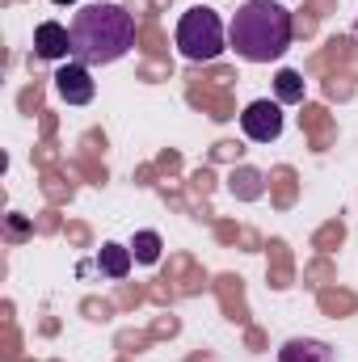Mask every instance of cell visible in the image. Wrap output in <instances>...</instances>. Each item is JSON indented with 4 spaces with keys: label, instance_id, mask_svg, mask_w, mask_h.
I'll use <instances>...</instances> for the list:
<instances>
[{
    "label": "cell",
    "instance_id": "cell-1",
    "mask_svg": "<svg viewBox=\"0 0 358 362\" xmlns=\"http://www.w3.org/2000/svg\"><path fill=\"white\" fill-rule=\"evenodd\" d=\"M72 59L85 68H101V64H118L131 47H135V17L122 4H85L72 17Z\"/></svg>",
    "mask_w": 358,
    "mask_h": 362
},
{
    "label": "cell",
    "instance_id": "cell-2",
    "mask_svg": "<svg viewBox=\"0 0 358 362\" xmlns=\"http://www.w3.org/2000/svg\"><path fill=\"white\" fill-rule=\"evenodd\" d=\"M291 38H295V21H291V8H282L278 0H245L228 25V47L245 64L282 59Z\"/></svg>",
    "mask_w": 358,
    "mask_h": 362
},
{
    "label": "cell",
    "instance_id": "cell-3",
    "mask_svg": "<svg viewBox=\"0 0 358 362\" xmlns=\"http://www.w3.org/2000/svg\"><path fill=\"white\" fill-rule=\"evenodd\" d=\"M224 47H228V30H224V21H219V13H215V8L194 4L190 13H181V21H178V51L190 59V64H211V59H219V55H224Z\"/></svg>",
    "mask_w": 358,
    "mask_h": 362
},
{
    "label": "cell",
    "instance_id": "cell-4",
    "mask_svg": "<svg viewBox=\"0 0 358 362\" xmlns=\"http://www.w3.org/2000/svg\"><path fill=\"white\" fill-rule=\"evenodd\" d=\"M241 131H245L253 144H274V139L282 135V105L270 101V97L249 101L245 114H241Z\"/></svg>",
    "mask_w": 358,
    "mask_h": 362
},
{
    "label": "cell",
    "instance_id": "cell-5",
    "mask_svg": "<svg viewBox=\"0 0 358 362\" xmlns=\"http://www.w3.org/2000/svg\"><path fill=\"white\" fill-rule=\"evenodd\" d=\"M55 97L68 101V105H89L93 101V81H89V68L85 64H64L55 72Z\"/></svg>",
    "mask_w": 358,
    "mask_h": 362
},
{
    "label": "cell",
    "instance_id": "cell-6",
    "mask_svg": "<svg viewBox=\"0 0 358 362\" xmlns=\"http://www.w3.org/2000/svg\"><path fill=\"white\" fill-rule=\"evenodd\" d=\"M34 55L38 59H68L72 55V30L59 21H42L34 30Z\"/></svg>",
    "mask_w": 358,
    "mask_h": 362
},
{
    "label": "cell",
    "instance_id": "cell-7",
    "mask_svg": "<svg viewBox=\"0 0 358 362\" xmlns=\"http://www.w3.org/2000/svg\"><path fill=\"white\" fill-rule=\"evenodd\" d=\"M333 346L329 341H316V337H291L282 341L278 350V362H333Z\"/></svg>",
    "mask_w": 358,
    "mask_h": 362
},
{
    "label": "cell",
    "instance_id": "cell-8",
    "mask_svg": "<svg viewBox=\"0 0 358 362\" xmlns=\"http://www.w3.org/2000/svg\"><path fill=\"white\" fill-rule=\"evenodd\" d=\"M131 262H135V253L131 249H122V245H101V253H97V270L105 274V278H127L131 274Z\"/></svg>",
    "mask_w": 358,
    "mask_h": 362
},
{
    "label": "cell",
    "instance_id": "cell-9",
    "mask_svg": "<svg viewBox=\"0 0 358 362\" xmlns=\"http://www.w3.org/2000/svg\"><path fill=\"white\" fill-rule=\"evenodd\" d=\"M274 93H278V101H287V105H299V101H304V81H299V72L282 68V72L274 76Z\"/></svg>",
    "mask_w": 358,
    "mask_h": 362
},
{
    "label": "cell",
    "instance_id": "cell-10",
    "mask_svg": "<svg viewBox=\"0 0 358 362\" xmlns=\"http://www.w3.org/2000/svg\"><path fill=\"white\" fill-rule=\"evenodd\" d=\"M131 253H135L139 266H156V262H161V236H156V232H135Z\"/></svg>",
    "mask_w": 358,
    "mask_h": 362
},
{
    "label": "cell",
    "instance_id": "cell-11",
    "mask_svg": "<svg viewBox=\"0 0 358 362\" xmlns=\"http://www.w3.org/2000/svg\"><path fill=\"white\" fill-rule=\"evenodd\" d=\"M51 4H76V0H51Z\"/></svg>",
    "mask_w": 358,
    "mask_h": 362
},
{
    "label": "cell",
    "instance_id": "cell-12",
    "mask_svg": "<svg viewBox=\"0 0 358 362\" xmlns=\"http://www.w3.org/2000/svg\"><path fill=\"white\" fill-rule=\"evenodd\" d=\"M354 34H358V21H354Z\"/></svg>",
    "mask_w": 358,
    "mask_h": 362
}]
</instances>
